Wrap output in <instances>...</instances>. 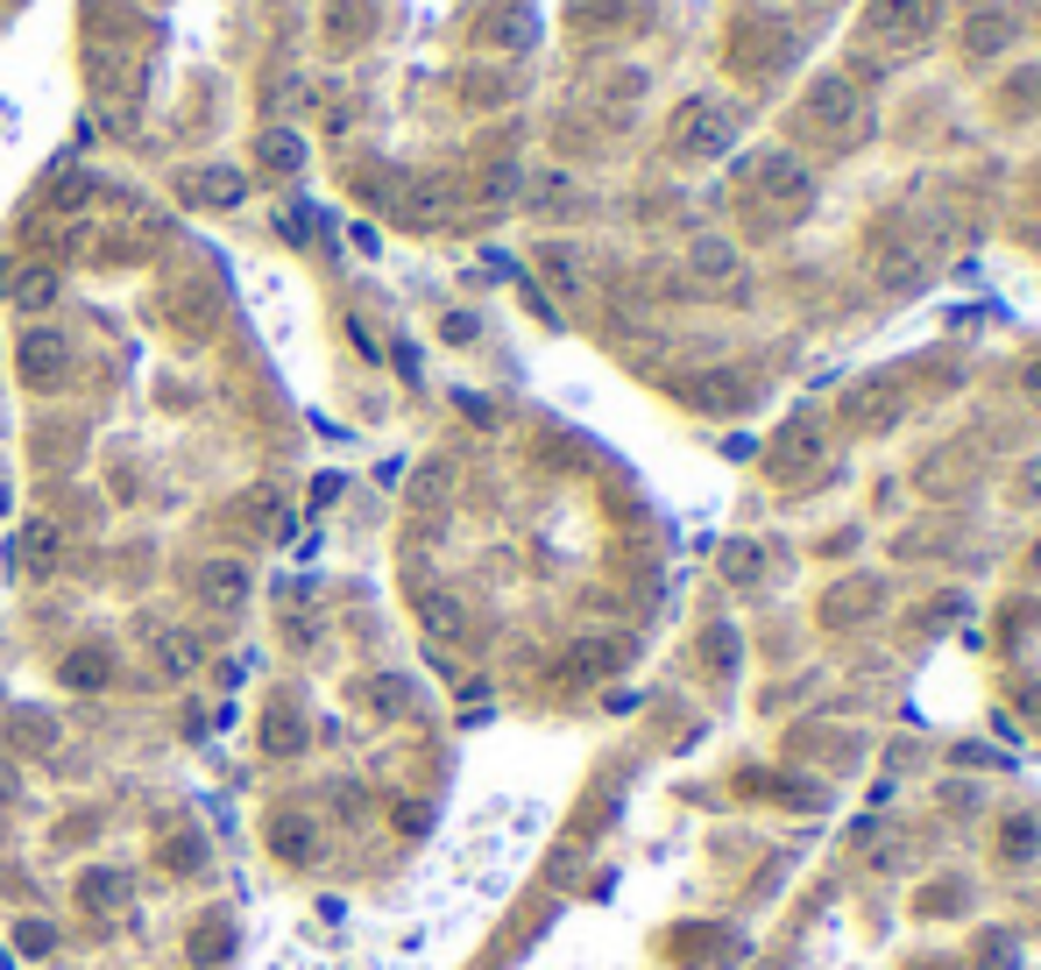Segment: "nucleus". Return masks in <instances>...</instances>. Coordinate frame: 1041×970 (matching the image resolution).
I'll list each match as a JSON object with an SVG mask.
<instances>
[{"label": "nucleus", "instance_id": "f257e3e1", "mask_svg": "<svg viewBox=\"0 0 1041 970\" xmlns=\"http://www.w3.org/2000/svg\"><path fill=\"white\" fill-rule=\"evenodd\" d=\"M801 135H815V142H829V149H857L864 135H872V107H864L857 79L822 71V79L801 92Z\"/></svg>", "mask_w": 1041, "mask_h": 970}, {"label": "nucleus", "instance_id": "f03ea898", "mask_svg": "<svg viewBox=\"0 0 1041 970\" xmlns=\"http://www.w3.org/2000/svg\"><path fill=\"white\" fill-rule=\"evenodd\" d=\"M730 142H737V113H730L723 100L694 92V100L673 107V121H666V149H673V157L702 164V157H723Z\"/></svg>", "mask_w": 1041, "mask_h": 970}, {"label": "nucleus", "instance_id": "7ed1b4c3", "mask_svg": "<svg viewBox=\"0 0 1041 970\" xmlns=\"http://www.w3.org/2000/svg\"><path fill=\"white\" fill-rule=\"evenodd\" d=\"M935 14H942V0H872V8H864V36H872L885 57H908L935 36Z\"/></svg>", "mask_w": 1041, "mask_h": 970}, {"label": "nucleus", "instance_id": "20e7f679", "mask_svg": "<svg viewBox=\"0 0 1041 970\" xmlns=\"http://www.w3.org/2000/svg\"><path fill=\"white\" fill-rule=\"evenodd\" d=\"M829 468V425L822 418H786L773 446H765V475L773 482H807V475H822Z\"/></svg>", "mask_w": 1041, "mask_h": 970}, {"label": "nucleus", "instance_id": "39448f33", "mask_svg": "<svg viewBox=\"0 0 1041 970\" xmlns=\"http://www.w3.org/2000/svg\"><path fill=\"white\" fill-rule=\"evenodd\" d=\"M751 185H759V199L773 206V220H801V212L815 206V170H807L794 149H765L759 170H751Z\"/></svg>", "mask_w": 1041, "mask_h": 970}, {"label": "nucleus", "instance_id": "423d86ee", "mask_svg": "<svg viewBox=\"0 0 1041 970\" xmlns=\"http://www.w3.org/2000/svg\"><path fill=\"white\" fill-rule=\"evenodd\" d=\"M687 277H694V284H708V290H737V284H744V256H737V241H723V235H694V241H687Z\"/></svg>", "mask_w": 1041, "mask_h": 970}, {"label": "nucleus", "instance_id": "0eeeda50", "mask_svg": "<svg viewBox=\"0 0 1041 970\" xmlns=\"http://www.w3.org/2000/svg\"><path fill=\"white\" fill-rule=\"evenodd\" d=\"M1013 36H1020V14L1013 8H971V14H963V57H978V65L1007 57Z\"/></svg>", "mask_w": 1041, "mask_h": 970}, {"label": "nucleus", "instance_id": "6e6552de", "mask_svg": "<svg viewBox=\"0 0 1041 970\" xmlns=\"http://www.w3.org/2000/svg\"><path fill=\"white\" fill-rule=\"evenodd\" d=\"M879 603H885L879 581H872V574H851V581H836V588L822 595V624H829V631H851V624H864Z\"/></svg>", "mask_w": 1041, "mask_h": 970}, {"label": "nucleus", "instance_id": "1a4fd4ad", "mask_svg": "<svg viewBox=\"0 0 1041 970\" xmlns=\"http://www.w3.org/2000/svg\"><path fill=\"white\" fill-rule=\"evenodd\" d=\"M191 588H199V603H206V610H241V595H248V567H241V560H206V567L191 574Z\"/></svg>", "mask_w": 1041, "mask_h": 970}, {"label": "nucleus", "instance_id": "9d476101", "mask_svg": "<svg viewBox=\"0 0 1041 970\" xmlns=\"http://www.w3.org/2000/svg\"><path fill=\"white\" fill-rule=\"evenodd\" d=\"M178 191H185L191 206H241V199H248V178H241V170H220V164H214V170H185Z\"/></svg>", "mask_w": 1041, "mask_h": 970}, {"label": "nucleus", "instance_id": "9b49d317", "mask_svg": "<svg viewBox=\"0 0 1041 970\" xmlns=\"http://www.w3.org/2000/svg\"><path fill=\"white\" fill-rule=\"evenodd\" d=\"M418 624H426L439 645H454V637H468V603L447 588H433V595H418Z\"/></svg>", "mask_w": 1041, "mask_h": 970}, {"label": "nucleus", "instance_id": "f8f14e48", "mask_svg": "<svg viewBox=\"0 0 1041 970\" xmlns=\"http://www.w3.org/2000/svg\"><path fill=\"white\" fill-rule=\"evenodd\" d=\"M22 376L36 383V390H57V383H65V340L57 334H29L22 340Z\"/></svg>", "mask_w": 1041, "mask_h": 970}, {"label": "nucleus", "instance_id": "ddd939ff", "mask_svg": "<svg viewBox=\"0 0 1041 970\" xmlns=\"http://www.w3.org/2000/svg\"><path fill=\"white\" fill-rule=\"evenodd\" d=\"M369 22H376L369 0H334V8H326V43H334V50L369 43Z\"/></svg>", "mask_w": 1041, "mask_h": 970}, {"label": "nucleus", "instance_id": "4468645a", "mask_svg": "<svg viewBox=\"0 0 1041 970\" xmlns=\"http://www.w3.org/2000/svg\"><path fill=\"white\" fill-rule=\"evenodd\" d=\"M851 418L857 425H893L900 418V390H893V383H879V376L857 383V390H851Z\"/></svg>", "mask_w": 1041, "mask_h": 970}, {"label": "nucleus", "instance_id": "2eb2a0df", "mask_svg": "<svg viewBox=\"0 0 1041 970\" xmlns=\"http://www.w3.org/2000/svg\"><path fill=\"white\" fill-rule=\"evenodd\" d=\"M22 567H29V574H50V567H57V525H50V517L22 525Z\"/></svg>", "mask_w": 1041, "mask_h": 970}, {"label": "nucleus", "instance_id": "dca6fc26", "mask_svg": "<svg viewBox=\"0 0 1041 970\" xmlns=\"http://www.w3.org/2000/svg\"><path fill=\"white\" fill-rule=\"evenodd\" d=\"M8 290H14V305H22V313H50V305H57V269H22Z\"/></svg>", "mask_w": 1041, "mask_h": 970}, {"label": "nucleus", "instance_id": "f3484780", "mask_svg": "<svg viewBox=\"0 0 1041 970\" xmlns=\"http://www.w3.org/2000/svg\"><path fill=\"white\" fill-rule=\"evenodd\" d=\"M482 36H489L496 50H525V43H532V14H525V8H504V14H489V22H482Z\"/></svg>", "mask_w": 1041, "mask_h": 970}, {"label": "nucleus", "instance_id": "a211bd4d", "mask_svg": "<svg viewBox=\"0 0 1041 970\" xmlns=\"http://www.w3.org/2000/svg\"><path fill=\"white\" fill-rule=\"evenodd\" d=\"M107 673H113V666H107L100 645H86V652L65 659V687H86V694H92V687H107Z\"/></svg>", "mask_w": 1041, "mask_h": 970}, {"label": "nucleus", "instance_id": "6ab92c4d", "mask_svg": "<svg viewBox=\"0 0 1041 970\" xmlns=\"http://www.w3.org/2000/svg\"><path fill=\"white\" fill-rule=\"evenodd\" d=\"M723 574L737 581V588H751V581L765 574V553L751 546V538H737V546H723Z\"/></svg>", "mask_w": 1041, "mask_h": 970}, {"label": "nucleus", "instance_id": "aec40b11", "mask_svg": "<svg viewBox=\"0 0 1041 970\" xmlns=\"http://www.w3.org/2000/svg\"><path fill=\"white\" fill-rule=\"evenodd\" d=\"M397 206L412 212V220H439V212H447V185H439V178H426V185H412V191H404Z\"/></svg>", "mask_w": 1041, "mask_h": 970}, {"label": "nucleus", "instance_id": "412c9836", "mask_svg": "<svg viewBox=\"0 0 1041 970\" xmlns=\"http://www.w3.org/2000/svg\"><path fill=\"white\" fill-rule=\"evenodd\" d=\"M262 164L269 170H298L305 164V142H298V135H284V128H269L262 135Z\"/></svg>", "mask_w": 1041, "mask_h": 970}, {"label": "nucleus", "instance_id": "4be33fe9", "mask_svg": "<svg viewBox=\"0 0 1041 970\" xmlns=\"http://www.w3.org/2000/svg\"><path fill=\"white\" fill-rule=\"evenodd\" d=\"M1034 850H1041V829H1034V822H1007V837H999V858H1007V864H1028Z\"/></svg>", "mask_w": 1041, "mask_h": 970}, {"label": "nucleus", "instance_id": "5701e85b", "mask_svg": "<svg viewBox=\"0 0 1041 970\" xmlns=\"http://www.w3.org/2000/svg\"><path fill=\"white\" fill-rule=\"evenodd\" d=\"M157 652H163V666H178V673L199 666V637H191V631H163V637H157Z\"/></svg>", "mask_w": 1041, "mask_h": 970}, {"label": "nucleus", "instance_id": "b1692460", "mask_svg": "<svg viewBox=\"0 0 1041 970\" xmlns=\"http://www.w3.org/2000/svg\"><path fill=\"white\" fill-rule=\"evenodd\" d=\"M79 900L92 907V914H100V907H113V900H121V879H113V871H86V885H79Z\"/></svg>", "mask_w": 1041, "mask_h": 970}, {"label": "nucleus", "instance_id": "393cba45", "mask_svg": "<svg viewBox=\"0 0 1041 970\" xmlns=\"http://www.w3.org/2000/svg\"><path fill=\"white\" fill-rule=\"evenodd\" d=\"M369 702H376L383 715H397L404 702H412V687H404V681H397V673H383V681H369Z\"/></svg>", "mask_w": 1041, "mask_h": 970}, {"label": "nucleus", "instance_id": "a878e982", "mask_svg": "<svg viewBox=\"0 0 1041 970\" xmlns=\"http://www.w3.org/2000/svg\"><path fill=\"white\" fill-rule=\"evenodd\" d=\"M227 949H235V936H227V928H206V936H191V957H199V963H220Z\"/></svg>", "mask_w": 1041, "mask_h": 970}, {"label": "nucleus", "instance_id": "bb28decb", "mask_svg": "<svg viewBox=\"0 0 1041 970\" xmlns=\"http://www.w3.org/2000/svg\"><path fill=\"white\" fill-rule=\"evenodd\" d=\"M538 263H546V277L561 284V290H574V284H582V269H574V256H567V248H546Z\"/></svg>", "mask_w": 1041, "mask_h": 970}, {"label": "nucleus", "instance_id": "cd10ccee", "mask_svg": "<svg viewBox=\"0 0 1041 970\" xmlns=\"http://www.w3.org/2000/svg\"><path fill=\"white\" fill-rule=\"evenodd\" d=\"M574 666H582V673H609L616 666V645H595V637H588V645H574Z\"/></svg>", "mask_w": 1041, "mask_h": 970}, {"label": "nucleus", "instance_id": "c85d7f7f", "mask_svg": "<svg viewBox=\"0 0 1041 970\" xmlns=\"http://www.w3.org/2000/svg\"><path fill=\"white\" fill-rule=\"evenodd\" d=\"M708 659H716L723 673L737 666V631H730V624H716V631H708Z\"/></svg>", "mask_w": 1041, "mask_h": 970}, {"label": "nucleus", "instance_id": "c756f323", "mask_svg": "<svg viewBox=\"0 0 1041 970\" xmlns=\"http://www.w3.org/2000/svg\"><path fill=\"white\" fill-rule=\"evenodd\" d=\"M14 942H22L29 957H50V949H57V928H43V921H22V936H14Z\"/></svg>", "mask_w": 1041, "mask_h": 970}, {"label": "nucleus", "instance_id": "7c9ffc66", "mask_svg": "<svg viewBox=\"0 0 1041 970\" xmlns=\"http://www.w3.org/2000/svg\"><path fill=\"white\" fill-rule=\"evenodd\" d=\"M277 850H291V858H305V850H313V829H305V822H277Z\"/></svg>", "mask_w": 1041, "mask_h": 970}, {"label": "nucleus", "instance_id": "2f4dec72", "mask_svg": "<svg viewBox=\"0 0 1041 970\" xmlns=\"http://www.w3.org/2000/svg\"><path fill=\"white\" fill-rule=\"evenodd\" d=\"M1020 404H1028V412L1041 418V355H1034L1028 368H1020Z\"/></svg>", "mask_w": 1041, "mask_h": 970}, {"label": "nucleus", "instance_id": "473e14b6", "mask_svg": "<svg viewBox=\"0 0 1041 970\" xmlns=\"http://www.w3.org/2000/svg\"><path fill=\"white\" fill-rule=\"evenodd\" d=\"M1013 489H1020V503H1041V461H1028V468H1020Z\"/></svg>", "mask_w": 1041, "mask_h": 970}, {"label": "nucleus", "instance_id": "72a5a7b5", "mask_svg": "<svg viewBox=\"0 0 1041 970\" xmlns=\"http://www.w3.org/2000/svg\"><path fill=\"white\" fill-rule=\"evenodd\" d=\"M1028 567H1034V581H1041V538H1034V553H1028Z\"/></svg>", "mask_w": 1041, "mask_h": 970}, {"label": "nucleus", "instance_id": "f704fd0d", "mask_svg": "<svg viewBox=\"0 0 1041 970\" xmlns=\"http://www.w3.org/2000/svg\"><path fill=\"white\" fill-rule=\"evenodd\" d=\"M0 511H8V489H0Z\"/></svg>", "mask_w": 1041, "mask_h": 970}]
</instances>
